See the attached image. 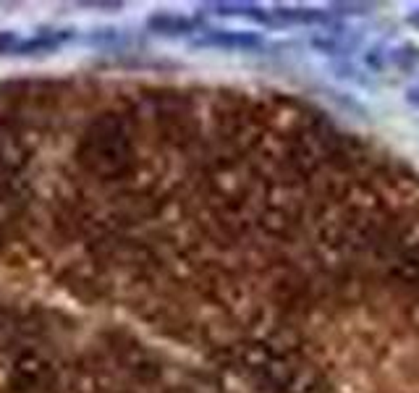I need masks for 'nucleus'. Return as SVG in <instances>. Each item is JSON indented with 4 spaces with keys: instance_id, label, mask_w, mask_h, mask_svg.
Masks as SVG:
<instances>
[{
    "instance_id": "obj_1",
    "label": "nucleus",
    "mask_w": 419,
    "mask_h": 393,
    "mask_svg": "<svg viewBox=\"0 0 419 393\" xmlns=\"http://www.w3.org/2000/svg\"><path fill=\"white\" fill-rule=\"evenodd\" d=\"M406 97H409V103L419 105V89H417V87H414V89H409V92H406Z\"/></svg>"
}]
</instances>
